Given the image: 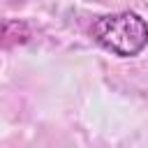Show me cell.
Segmentation results:
<instances>
[{
  "mask_svg": "<svg viewBox=\"0 0 148 148\" xmlns=\"http://www.w3.org/2000/svg\"><path fill=\"white\" fill-rule=\"evenodd\" d=\"M90 32L104 51L118 58H136L148 46V21L132 9L99 16Z\"/></svg>",
  "mask_w": 148,
  "mask_h": 148,
  "instance_id": "cell-1",
  "label": "cell"
}]
</instances>
